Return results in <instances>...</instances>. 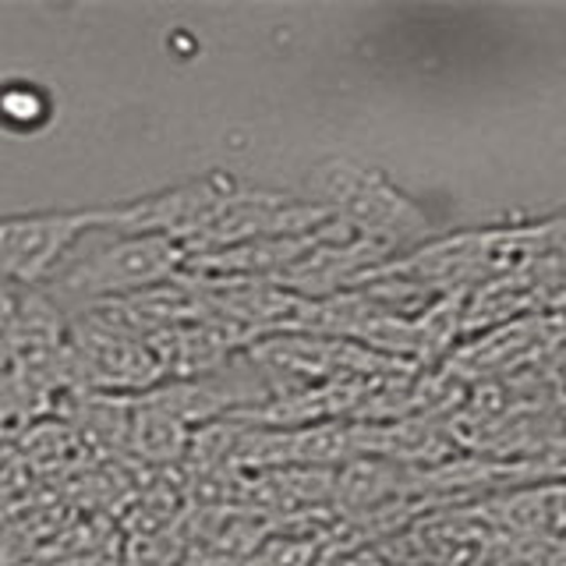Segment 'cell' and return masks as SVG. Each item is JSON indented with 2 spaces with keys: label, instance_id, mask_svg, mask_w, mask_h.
Instances as JSON below:
<instances>
[{
  "label": "cell",
  "instance_id": "cell-1",
  "mask_svg": "<svg viewBox=\"0 0 566 566\" xmlns=\"http://www.w3.org/2000/svg\"><path fill=\"white\" fill-rule=\"evenodd\" d=\"M188 262V248L164 234H88L50 280V297L93 308L103 301L132 297L174 283Z\"/></svg>",
  "mask_w": 566,
  "mask_h": 566
},
{
  "label": "cell",
  "instance_id": "cell-2",
  "mask_svg": "<svg viewBox=\"0 0 566 566\" xmlns=\"http://www.w3.org/2000/svg\"><path fill=\"white\" fill-rule=\"evenodd\" d=\"M106 227H111V206L0 217V280L18 291H35L53 280L88 234Z\"/></svg>",
  "mask_w": 566,
  "mask_h": 566
},
{
  "label": "cell",
  "instance_id": "cell-3",
  "mask_svg": "<svg viewBox=\"0 0 566 566\" xmlns=\"http://www.w3.org/2000/svg\"><path fill=\"white\" fill-rule=\"evenodd\" d=\"M46 99L40 88H29L25 82H11L0 88V120L11 128H35L46 117Z\"/></svg>",
  "mask_w": 566,
  "mask_h": 566
}]
</instances>
